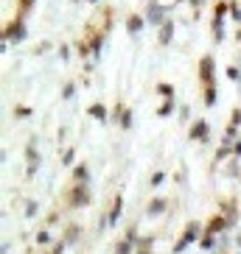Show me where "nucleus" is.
Wrapping results in <instances>:
<instances>
[{
    "mask_svg": "<svg viewBox=\"0 0 241 254\" xmlns=\"http://www.w3.org/2000/svg\"><path fill=\"white\" fill-rule=\"evenodd\" d=\"M199 81H202V89L216 84V62H213V53H205L199 59Z\"/></svg>",
    "mask_w": 241,
    "mask_h": 254,
    "instance_id": "4",
    "label": "nucleus"
},
{
    "mask_svg": "<svg viewBox=\"0 0 241 254\" xmlns=\"http://www.w3.org/2000/svg\"><path fill=\"white\" fill-rule=\"evenodd\" d=\"M230 14H233V20H236V22H241V3H239V0L230 3Z\"/></svg>",
    "mask_w": 241,
    "mask_h": 254,
    "instance_id": "24",
    "label": "nucleus"
},
{
    "mask_svg": "<svg viewBox=\"0 0 241 254\" xmlns=\"http://www.w3.org/2000/svg\"><path fill=\"white\" fill-rule=\"evenodd\" d=\"M31 9H34V0H17V14L20 17H25Z\"/></svg>",
    "mask_w": 241,
    "mask_h": 254,
    "instance_id": "20",
    "label": "nucleus"
},
{
    "mask_svg": "<svg viewBox=\"0 0 241 254\" xmlns=\"http://www.w3.org/2000/svg\"><path fill=\"white\" fill-rule=\"evenodd\" d=\"M90 187H87V185H76V182H73V185H70L68 190H65V196H62V201H65V207H68V210H76V207H87V204H90Z\"/></svg>",
    "mask_w": 241,
    "mask_h": 254,
    "instance_id": "2",
    "label": "nucleus"
},
{
    "mask_svg": "<svg viewBox=\"0 0 241 254\" xmlns=\"http://www.w3.org/2000/svg\"><path fill=\"white\" fill-rule=\"evenodd\" d=\"M146 25H149V22H146V17H140V14H129L127 17V31L132 34V36H138Z\"/></svg>",
    "mask_w": 241,
    "mask_h": 254,
    "instance_id": "10",
    "label": "nucleus"
},
{
    "mask_svg": "<svg viewBox=\"0 0 241 254\" xmlns=\"http://www.w3.org/2000/svg\"><path fill=\"white\" fill-rule=\"evenodd\" d=\"M213 246H216V235H202V240H199V249H205V252H207V249H213Z\"/></svg>",
    "mask_w": 241,
    "mask_h": 254,
    "instance_id": "22",
    "label": "nucleus"
},
{
    "mask_svg": "<svg viewBox=\"0 0 241 254\" xmlns=\"http://www.w3.org/2000/svg\"><path fill=\"white\" fill-rule=\"evenodd\" d=\"M171 112H174V98H168V101H163V103H160V109H157V115H160V118H168Z\"/></svg>",
    "mask_w": 241,
    "mask_h": 254,
    "instance_id": "21",
    "label": "nucleus"
},
{
    "mask_svg": "<svg viewBox=\"0 0 241 254\" xmlns=\"http://www.w3.org/2000/svg\"><path fill=\"white\" fill-rule=\"evenodd\" d=\"M115 120H118L121 129H129V126H132V112H129V106L118 103V106H115Z\"/></svg>",
    "mask_w": 241,
    "mask_h": 254,
    "instance_id": "12",
    "label": "nucleus"
},
{
    "mask_svg": "<svg viewBox=\"0 0 241 254\" xmlns=\"http://www.w3.org/2000/svg\"><path fill=\"white\" fill-rule=\"evenodd\" d=\"M121 210H124V196H115L110 212H107V215L101 218V226H112V223H118V218H121Z\"/></svg>",
    "mask_w": 241,
    "mask_h": 254,
    "instance_id": "7",
    "label": "nucleus"
},
{
    "mask_svg": "<svg viewBox=\"0 0 241 254\" xmlns=\"http://www.w3.org/2000/svg\"><path fill=\"white\" fill-rule=\"evenodd\" d=\"M188 137L194 140V143H207L210 140V126H207V120H194L191 123V129H188Z\"/></svg>",
    "mask_w": 241,
    "mask_h": 254,
    "instance_id": "5",
    "label": "nucleus"
},
{
    "mask_svg": "<svg viewBox=\"0 0 241 254\" xmlns=\"http://www.w3.org/2000/svg\"><path fill=\"white\" fill-rule=\"evenodd\" d=\"M224 229H230V223H227V218H224L222 212L210 215V218L205 221V232L207 235H219V232H224Z\"/></svg>",
    "mask_w": 241,
    "mask_h": 254,
    "instance_id": "8",
    "label": "nucleus"
},
{
    "mask_svg": "<svg viewBox=\"0 0 241 254\" xmlns=\"http://www.w3.org/2000/svg\"><path fill=\"white\" fill-rule=\"evenodd\" d=\"M210 34H213L216 42L224 39V17H216V14H213V20H210Z\"/></svg>",
    "mask_w": 241,
    "mask_h": 254,
    "instance_id": "14",
    "label": "nucleus"
},
{
    "mask_svg": "<svg viewBox=\"0 0 241 254\" xmlns=\"http://www.w3.org/2000/svg\"><path fill=\"white\" fill-rule=\"evenodd\" d=\"M230 126H236V129L241 126V109H233V115H230Z\"/></svg>",
    "mask_w": 241,
    "mask_h": 254,
    "instance_id": "27",
    "label": "nucleus"
},
{
    "mask_svg": "<svg viewBox=\"0 0 241 254\" xmlns=\"http://www.w3.org/2000/svg\"><path fill=\"white\" fill-rule=\"evenodd\" d=\"M87 115H90L93 120H107V118H110V115H107V106H104V103H90V109H87Z\"/></svg>",
    "mask_w": 241,
    "mask_h": 254,
    "instance_id": "17",
    "label": "nucleus"
},
{
    "mask_svg": "<svg viewBox=\"0 0 241 254\" xmlns=\"http://www.w3.org/2000/svg\"><path fill=\"white\" fill-rule=\"evenodd\" d=\"M227 78H230V81H241V70H239L236 65L227 67Z\"/></svg>",
    "mask_w": 241,
    "mask_h": 254,
    "instance_id": "26",
    "label": "nucleus"
},
{
    "mask_svg": "<svg viewBox=\"0 0 241 254\" xmlns=\"http://www.w3.org/2000/svg\"><path fill=\"white\" fill-rule=\"evenodd\" d=\"M62 162H65V165H70V162H73V151H65V156H62Z\"/></svg>",
    "mask_w": 241,
    "mask_h": 254,
    "instance_id": "33",
    "label": "nucleus"
},
{
    "mask_svg": "<svg viewBox=\"0 0 241 254\" xmlns=\"http://www.w3.org/2000/svg\"><path fill=\"white\" fill-rule=\"evenodd\" d=\"M151 246H154V235L138 237V240H135V254H151Z\"/></svg>",
    "mask_w": 241,
    "mask_h": 254,
    "instance_id": "15",
    "label": "nucleus"
},
{
    "mask_svg": "<svg viewBox=\"0 0 241 254\" xmlns=\"http://www.w3.org/2000/svg\"><path fill=\"white\" fill-rule=\"evenodd\" d=\"M73 92H76V84H65V89H62V98H73Z\"/></svg>",
    "mask_w": 241,
    "mask_h": 254,
    "instance_id": "29",
    "label": "nucleus"
},
{
    "mask_svg": "<svg viewBox=\"0 0 241 254\" xmlns=\"http://www.w3.org/2000/svg\"><path fill=\"white\" fill-rule=\"evenodd\" d=\"M73 182H76V185H87V182H90V170H87L84 162H79V165L73 168Z\"/></svg>",
    "mask_w": 241,
    "mask_h": 254,
    "instance_id": "16",
    "label": "nucleus"
},
{
    "mask_svg": "<svg viewBox=\"0 0 241 254\" xmlns=\"http://www.w3.org/2000/svg\"><path fill=\"white\" fill-rule=\"evenodd\" d=\"M14 115H17V118H28V115H31V109H28V106H17V109H14Z\"/></svg>",
    "mask_w": 241,
    "mask_h": 254,
    "instance_id": "31",
    "label": "nucleus"
},
{
    "mask_svg": "<svg viewBox=\"0 0 241 254\" xmlns=\"http://www.w3.org/2000/svg\"><path fill=\"white\" fill-rule=\"evenodd\" d=\"M23 36H25V22H23V17L17 14V17L9 20L6 22V28H3V51H6V45L9 42L14 45V42H20Z\"/></svg>",
    "mask_w": 241,
    "mask_h": 254,
    "instance_id": "3",
    "label": "nucleus"
},
{
    "mask_svg": "<svg viewBox=\"0 0 241 254\" xmlns=\"http://www.w3.org/2000/svg\"><path fill=\"white\" fill-rule=\"evenodd\" d=\"M132 252H135V240H129V237H121L115 243V254H132Z\"/></svg>",
    "mask_w": 241,
    "mask_h": 254,
    "instance_id": "18",
    "label": "nucleus"
},
{
    "mask_svg": "<svg viewBox=\"0 0 241 254\" xmlns=\"http://www.w3.org/2000/svg\"><path fill=\"white\" fill-rule=\"evenodd\" d=\"M202 235H205V223H199V221L185 223L183 235L177 237V243H174V249H171V252H174V254H183L191 243H199V240H202Z\"/></svg>",
    "mask_w": 241,
    "mask_h": 254,
    "instance_id": "1",
    "label": "nucleus"
},
{
    "mask_svg": "<svg viewBox=\"0 0 241 254\" xmlns=\"http://www.w3.org/2000/svg\"><path fill=\"white\" fill-rule=\"evenodd\" d=\"M222 215H224L227 223L233 226V223L239 221V204H236L233 199H224V201H222Z\"/></svg>",
    "mask_w": 241,
    "mask_h": 254,
    "instance_id": "9",
    "label": "nucleus"
},
{
    "mask_svg": "<svg viewBox=\"0 0 241 254\" xmlns=\"http://www.w3.org/2000/svg\"><path fill=\"white\" fill-rule=\"evenodd\" d=\"M168 210V199H151V204L146 207V218H157V215H163V212Z\"/></svg>",
    "mask_w": 241,
    "mask_h": 254,
    "instance_id": "11",
    "label": "nucleus"
},
{
    "mask_svg": "<svg viewBox=\"0 0 241 254\" xmlns=\"http://www.w3.org/2000/svg\"><path fill=\"white\" fill-rule=\"evenodd\" d=\"M166 20H168V17H166V6H160L157 0H149V9H146V22H149V25H163Z\"/></svg>",
    "mask_w": 241,
    "mask_h": 254,
    "instance_id": "6",
    "label": "nucleus"
},
{
    "mask_svg": "<svg viewBox=\"0 0 241 254\" xmlns=\"http://www.w3.org/2000/svg\"><path fill=\"white\" fill-rule=\"evenodd\" d=\"M233 156H241V140H236V143H233Z\"/></svg>",
    "mask_w": 241,
    "mask_h": 254,
    "instance_id": "32",
    "label": "nucleus"
},
{
    "mask_svg": "<svg viewBox=\"0 0 241 254\" xmlns=\"http://www.w3.org/2000/svg\"><path fill=\"white\" fill-rule=\"evenodd\" d=\"M81 235V226H76V223H70L68 229H65V237H62V240H65V243H73V240H76V237H79Z\"/></svg>",
    "mask_w": 241,
    "mask_h": 254,
    "instance_id": "19",
    "label": "nucleus"
},
{
    "mask_svg": "<svg viewBox=\"0 0 241 254\" xmlns=\"http://www.w3.org/2000/svg\"><path fill=\"white\" fill-rule=\"evenodd\" d=\"M163 182H166V173H163V170H157V173H154V176L149 179V185H151V187H157V185H163Z\"/></svg>",
    "mask_w": 241,
    "mask_h": 254,
    "instance_id": "25",
    "label": "nucleus"
},
{
    "mask_svg": "<svg viewBox=\"0 0 241 254\" xmlns=\"http://www.w3.org/2000/svg\"><path fill=\"white\" fill-rule=\"evenodd\" d=\"M65 246H68L65 240H56V243H51V254H62V252H65Z\"/></svg>",
    "mask_w": 241,
    "mask_h": 254,
    "instance_id": "28",
    "label": "nucleus"
},
{
    "mask_svg": "<svg viewBox=\"0 0 241 254\" xmlns=\"http://www.w3.org/2000/svg\"><path fill=\"white\" fill-rule=\"evenodd\" d=\"M157 92H160V95H163L166 101L174 98V87H171V84H166V81H163V84H157Z\"/></svg>",
    "mask_w": 241,
    "mask_h": 254,
    "instance_id": "23",
    "label": "nucleus"
},
{
    "mask_svg": "<svg viewBox=\"0 0 241 254\" xmlns=\"http://www.w3.org/2000/svg\"><path fill=\"white\" fill-rule=\"evenodd\" d=\"M37 243H39V246L51 243V235H48V232H39V235H37Z\"/></svg>",
    "mask_w": 241,
    "mask_h": 254,
    "instance_id": "30",
    "label": "nucleus"
},
{
    "mask_svg": "<svg viewBox=\"0 0 241 254\" xmlns=\"http://www.w3.org/2000/svg\"><path fill=\"white\" fill-rule=\"evenodd\" d=\"M171 39H174V22L166 20L160 25V31H157V42H160V45H168Z\"/></svg>",
    "mask_w": 241,
    "mask_h": 254,
    "instance_id": "13",
    "label": "nucleus"
}]
</instances>
